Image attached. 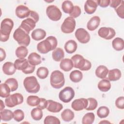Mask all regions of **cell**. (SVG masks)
Returning <instances> with one entry per match:
<instances>
[{"label": "cell", "mask_w": 124, "mask_h": 124, "mask_svg": "<svg viewBox=\"0 0 124 124\" xmlns=\"http://www.w3.org/2000/svg\"><path fill=\"white\" fill-rule=\"evenodd\" d=\"M110 123V122H108V121H102V122H100V123H99V124H100V123Z\"/></svg>", "instance_id": "11a10c76"}, {"label": "cell", "mask_w": 124, "mask_h": 124, "mask_svg": "<svg viewBox=\"0 0 124 124\" xmlns=\"http://www.w3.org/2000/svg\"><path fill=\"white\" fill-rule=\"evenodd\" d=\"M60 67L63 71L68 72L72 70L74 67V65L71 59L66 58L62 60L60 64Z\"/></svg>", "instance_id": "7402d4cb"}, {"label": "cell", "mask_w": 124, "mask_h": 124, "mask_svg": "<svg viewBox=\"0 0 124 124\" xmlns=\"http://www.w3.org/2000/svg\"><path fill=\"white\" fill-rule=\"evenodd\" d=\"M74 116V113L70 109H65L61 113V118L65 122L72 121Z\"/></svg>", "instance_id": "1f68e13d"}, {"label": "cell", "mask_w": 124, "mask_h": 124, "mask_svg": "<svg viewBox=\"0 0 124 124\" xmlns=\"http://www.w3.org/2000/svg\"><path fill=\"white\" fill-rule=\"evenodd\" d=\"M53 59L56 62H59L62 60L64 56L63 50L60 47H58L54 50L52 53Z\"/></svg>", "instance_id": "4dcf8cb0"}, {"label": "cell", "mask_w": 124, "mask_h": 124, "mask_svg": "<svg viewBox=\"0 0 124 124\" xmlns=\"http://www.w3.org/2000/svg\"><path fill=\"white\" fill-rule=\"evenodd\" d=\"M0 119L3 121H9L14 118L13 112L9 109H3L0 112Z\"/></svg>", "instance_id": "f546056e"}, {"label": "cell", "mask_w": 124, "mask_h": 124, "mask_svg": "<svg viewBox=\"0 0 124 124\" xmlns=\"http://www.w3.org/2000/svg\"><path fill=\"white\" fill-rule=\"evenodd\" d=\"M35 26L36 22L35 21L30 17H28L22 21L19 27L23 29L26 33L29 34L30 31L32 30L35 28Z\"/></svg>", "instance_id": "9a60e30c"}, {"label": "cell", "mask_w": 124, "mask_h": 124, "mask_svg": "<svg viewBox=\"0 0 124 124\" xmlns=\"http://www.w3.org/2000/svg\"><path fill=\"white\" fill-rule=\"evenodd\" d=\"M78 45L76 42L73 40H70L66 42L64 45V49L69 54H72L76 51Z\"/></svg>", "instance_id": "d4e9b609"}, {"label": "cell", "mask_w": 124, "mask_h": 124, "mask_svg": "<svg viewBox=\"0 0 124 124\" xmlns=\"http://www.w3.org/2000/svg\"><path fill=\"white\" fill-rule=\"evenodd\" d=\"M57 45L58 41L56 38L53 36H49L37 44V49L40 53L46 54L50 51L55 49Z\"/></svg>", "instance_id": "6da1fadb"}, {"label": "cell", "mask_w": 124, "mask_h": 124, "mask_svg": "<svg viewBox=\"0 0 124 124\" xmlns=\"http://www.w3.org/2000/svg\"><path fill=\"white\" fill-rule=\"evenodd\" d=\"M115 105L117 108L119 109L124 108V97L120 96L117 98L115 101Z\"/></svg>", "instance_id": "7dc6e473"}, {"label": "cell", "mask_w": 124, "mask_h": 124, "mask_svg": "<svg viewBox=\"0 0 124 124\" xmlns=\"http://www.w3.org/2000/svg\"><path fill=\"white\" fill-rule=\"evenodd\" d=\"M74 7V5L72 1L70 0H65L62 4V8L65 13L70 14Z\"/></svg>", "instance_id": "8d00e7d4"}, {"label": "cell", "mask_w": 124, "mask_h": 124, "mask_svg": "<svg viewBox=\"0 0 124 124\" xmlns=\"http://www.w3.org/2000/svg\"><path fill=\"white\" fill-rule=\"evenodd\" d=\"M77 40L82 44L87 43L90 40V36L88 32L83 28L78 29L75 33Z\"/></svg>", "instance_id": "4fadbf2b"}, {"label": "cell", "mask_w": 124, "mask_h": 124, "mask_svg": "<svg viewBox=\"0 0 124 124\" xmlns=\"http://www.w3.org/2000/svg\"><path fill=\"white\" fill-rule=\"evenodd\" d=\"M108 72V70L106 66L104 65H99L96 69L95 74L97 78L104 79L106 78Z\"/></svg>", "instance_id": "484cf974"}, {"label": "cell", "mask_w": 124, "mask_h": 124, "mask_svg": "<svg viewBox=\"0 0 124 124\" xmlns=\"http://www.w3.org/2000/svg\"><path fill=\"white\" fill-rule=\"evenodd\" d=\"M107 78L109 81H115L119 80L122 76L121 71L118 69H113L110 70L108 72Z\"/></svg>", "instance_id": "603a6c76"}, {"label": "cell", "mask_w": 124, "mask_h": 124, "mask_svg": "<svg viewBox=\"0 0 124 124\" xmlns=\"http://www.w3.org/2000/svg\"><path fill=\"white\" fill-rule=\"evenodd\" d=\"M97 115L100 118H104L107 117L109 113L108 108L105 106H101L97 110Z\"/></svg>", "instance_id": "f35d334b"}, {"label": "cell", "mask_w": 124, "mask_h": 124, "mask_svg": "<svg viewBox=\"0 0 124 124\" xmlns=\"http://www.w3.org/2000/svg\"><path fill=\"white\" fill-rule=\"evenodd\" d=\"M88 106L85 108L87 110H94L97 107V101L93 98H88Z\"/></svg>", "instance_id": "b9f144b4"}, {"label": "cell", "mask_w": 124, "mask_h": 124, "mask_svg": "<svg viewBox=\"0 0 124 124\" xmlns=\"http://www.w3.org/2000/svg\"><path fill=\"white\" fill-rule=\"evenodd\" d=\"M98 34L102 38L106 40H110L115 36L116 32L115 30L111 28L103 27L99 29Z\"/></svg>", "instance_id": "7c38bea8"}, {"label": "cell", "mask_w": 124, "mask_h": 124, "mask_svg": "<svg viewBox=\"0 0 124 124\" xmlns=\"http://www.w3.org/2000/svg\"><path fill=\"white\" fill-rule=\"evenodd\" d=\"M70 80L75 83L79 82L83 78V75L81 71L78 70H75L72 71L69 75Z\"/></svg>", "instance_id": "f1b7e54d"}, {"label": "cell", "mask_w": 124, "mask_h": 124, "mask_svg": "<svg viewBox=\"0 0 124 124\" xmlns=\"http://www.w3.org/2000/svg\"><path fill=\"white\" fill-rule=\"evenodd\" d=\"M0 103H1L0 110V111H1V110H2L4 108H5V105H4V103H3V101H2V100H0Z\"/></svg>", "instance_id": "db71d44e"}, {"label": "cell", "mask_w": 124, "mask_h": 124, "mask_svg": "<svg viewBox=\"0 0 124 124\" xmlns=\"http://www.w3.org/2000/svg\"><path fill=\"white\" fill-rule=\"evenodd\" d=\"M95 115L93 112H88L85 114L82 118V123L83 124H92L94 122Z\"/></svg>", "instance_id": "d590c367"}, {"label": "cell", "mask_w": 124, "mask_h": 124, "mask_svg": "<svg viewBox=\"0 0 124 124\" xmlns=\"http://www.w3.org/2000/svg\"><path fill=\"white\" fill-rule=\"evenodd\" d=\"M97 6V0H87L84 4V10L88 14H93L96 11Z\"/></svg>", "instance_id": "ac0fdd59"}, {"label": "cell", "mask_w": 124, "mask_h": 124, "mask_svg": "<svg viewBox=\"0 0 124 124\" xmlns=\"http://www.w3.org/2000/svg\"><path fill=\"white\" fill-rule=\"evenodd\" d=\"M97 87L100 91L107 92L110 89L111 83L108 80L104 78L98 82Z\"/></svg>", "instance_id": "4316f807"}, {"label": "cell", "mask_w": 124, "mask_h": 124, "mask_svg": "<svg viewBox=\"0 0 124 124\" xmlns=\"http://www.w3.org/2000/svg\"><path fill=\"white\" fill-rule=\"evenodd\" d=\"M62 108L63 106L62 104L52 100H47L46 109L48 111L51 112L57 113L60 112L62 109Z\"/></svg>", "instance_id": "e0dca14e"}, {"label": "cell", "mask_w": 124, "mask_h": 124, "mask_svg": "<svg viewBox=\"0 0 124 124\" xmlns=\"http://www.w3.org/2000/svg\"><path fill=\"white\" fill-rule=\"evenodd\" d=\"M28 53V50L26 46H21L18 47L16 50V55L19 59H24Z\"/></svg>", "instance_id": "836d02e7"}, {"label": "cell", "mask_w": 124, "mask_h": 124, "mask_svg": "<svg viewBox=\"0 0 124 124\" xmlns=\"http://www.w3.org/2000/svg\"><path fill=\"white\" fill-rule=\"evenodd\" d=\"M50 82L51 86L55 89H60L65 83L63 74L59 70L53 71L50 75Z\"/></svg>", "instance_id": "8992f818"}, {"label": "cell", "mask_w": 124, "mask_h": 124, "mask_svg": "<svg viewBox=\"0 0 124 124\" xmlns=\"http://www.w3.org/2000/svg\"><path fill=\"white\" fill-rule=\"evenodd\" d=\"M23 85L26 91L31 93H37L40 88V84L34 76L26 77L24 80Z\"/></svg>", "instance_id": "277c9868"}, {"label": "cell", "mask_w": 124, "mask_h": 124, "mask_svg": "<svg viewBox=\"0 0 124 124\" xmlns=\"http://www.w3.org/2000/svg\"><path fill=\"white\" fill-rule=\"evenodd\" d=\"M28 61L30 64L33 66L39 65L42 62L41 56L36 52L31 53L28 57Z\"/></svg>", "instance_id": "44dd1931"}, {"label": "cell", "mask_w": 124, "mask_h": 124, "mask_svg": "<svg viewBox=\"0 0 124 124\" xmlns=\"http://www.w3.org/2000/svg\"><path fill=\"white\" fill-rule=\"evenodd\" d=\"M47 105V100H46L45 98H40V101L39 104L37 106L38 108H40L42 109H44L46 108Z\"/></svg>", "instance_id": "c3c4849f"}, {"label": "cell", "mask_w": 124, "mask_h": 124, "mask_svg": "<svg viewBox=\"0 0 124 124\" xmlns=\"http://www.w3.org/2000/svg\"><path fill=\"white\" fill-rule=\"evenodd\" d=\"M49 71L48 69L46 67H40L38 68L36 75L40 79H45L48 75Z\"/></svg>", "instance_id": "60d3db41"}, {"label": "cell", "mask_w": 124, "mask_h": 124, "mask_svg": "<svg viewBox=\"0 0 124 124\" xmlns=\"http://www.w3.org/2000/svg\"><path fill=\"white\" fill-rule=\"evenodd\" d=\"M88 103L87 99L84 98L77 99L72 102L71 107L76 111L82 110L83 109H85L87 108Z\"/></svg>", "instance_id": "5bb4252c"}, {"label": "cell", "mask_w": 124, "mask_h": 124, "mask_svg": "<svg viewBox=\"0 0 124 124\" xmlns=\"http://www.w3.org/2000/svg\"><path fill=\"white\" fill-rule=\"evenodd\" d=\"M11 89L9 86L5 83L0 85V96L2 98H6L10 95Z\"/></svg>", "instance_id": "d6a6232c"}, {"label": "cell", "mask_w": 124, "mask_h": 124, "mask_svg": "<svg viewBox=\"0 0 124 124\" xmlns=\"http://www.w3.org/2000/svg\"><path fill=\"white\" fill-rule=\"evenodd\" d=\"M46 14L48 18L54 21L59 20L62 17V12L59 8L54 5L47 6L46 9Z\"/></svg>", "instance_id": "30bf717a"}, {"label": "cell", "mask_w": 124, "mask_h": 124, "mask_svg": "<svg viewBox=\"0 0 124 124\" xmlns=\"http://www.w3.org/2000/svg\"><path fill=\"white\" fill-rule=\"evenodd\" d=\"M40 98L36 95H30L27 98V103L28 105L34 107L37 106L40 103Z\"/></svg>", "instance_id": "74e56055"}, {"label": "cell", "mask_w": 124, "mask_h": 124, "mask_svg": "<svg viewBox=\"0 0 124 124\" xmlns=\"http://www.w3.org/2000/svg\"><path fill=\"white\" fill-rule=\"evenodd\" d=\"M75 96V91L71 87H66L60 91L59 94V99L64 103L70 102Z\"/></svg>", "instance_id": "9c48e42d"}, {"label": "cell", "mask_w": 124, "mask_h": 124, "mask_svg": "<svg viewBox=\"0 0 124 124\" xmlns=\"http://www.w3.org/2000/svg\"><path fill=\"white\" fill-rule=\"evenodd\" d=\"M115 11L118 15V16L121 18L123 19L124 18V1L122 0L121 4L115 9Z\"/></svg>", "instance_id": "bcb514c9"}, {"label": "cell", "mask_w": 124, "mask_h": 124, "mask_svg": "<svg viewBox=\"0 0 124 124\" xmlns=\"http://www.w3.org/2000/svg\"><path fill=\"white\" fill-rule=\"evenodd\" d=\"M13 27L14 22L11 19L6 18L2 20L1 22L0 29V41L4 42L9 39Z\"/></svg>", "instance_id": "7a4b0ae2"}, {"label": "cell", "mask_w": 124, "mask_h": 124, "mask_svg": "<svg viewBox=\"0 0 124 124\" xmlns=\"http://www.w3.org/2000/svg\"><path fill=\"white\" fill-rule=\"evenodd\" d=\"M31 115L32 118L35 121L40 120L43 115L42 109L39 108H33L31 112Z\"/></svg>", "instance_id": "e575fe53"}, {"label": "cell", "mask_w": 124, "mask_h": 124, "mask_svg": "<svg viewBox=\"0 0 124 124\" xmlns=\"http://www.w3.org/2000/svg\"><path fill=\"white\" fill-rule=\"evenodd\" d=\"M0 61L2 62L3 61L6 57V53L5 51L2 48H0Z\"/></svg>", "instance_id": "f5cc1de1"}, {"label": "cell", "mask_w": 124, "mask_h": 124, "mask_svg": "<svg viewBox=\"0 0 124 124\" xmlns=\"http://www.w3.org/2000/svg\"><path fill=\"white\" fill-rule=\"evenodd\" d=\"M13 38L21 46H27L30 43L31 38L29 34L20 27L15 31L13 33Z\"/></svg>", "instance_id": "5b68a950"}, {"label": "cell", "mask_w": 124, "mask_h": 124, "mask_svg": "<svg viewBox=\"0 0 124 124\" xmlns=\"http://www.w3.org/2000/svg\"><path fill=\"white\" fill-rule=\"evenodd\" d=\"M74 67L78 68L81 71H88L92 67V64L90 61L85 59L84 57L79 54H75L71 58Z\"/></svg>", "instance_id": "3957f363"}, {"label": "cell", "mask_w": 124, "mask_h": 124, "mask_svg": "<svg viewBox=\"0 0 124 124\" xmlns=\"http://www.w3.org/2000/svg\"><path fill=\"white\" fill-rule=\"evenodd\" d=\"M44 123L45 124H60L61 122L60 120L58 118L53 116L48 115L45 118Z\"/></svg>", "instance_id": "ee69618b"}, {"label": "cell", "mask_w": 124, "mask_h": 124, "mask_svg": "<svg viewBox=\"0 0 124 124\" xmlns=\"http://www.w3.org/2000/svg\"><path fill=\"white\" fill-rule=\"evenodd\" d=\"M76 21L72 17L68 16L63 21L61 25V31L64 33L73 32L76 27Z\"/></svg>", "instance_id": "8fae6325"}, {"label": "cell", "mask_w": 124, "mask_h": 124, "mask_svg": "<svg viewBox=\"0 0 124 124\" xmlns=\"http://www.w3.org/2000/svg\"><path fill=\"white\" fill-rule=\"evenodd\" d=\"M5 83L7 84L11 89V92H14L16 91L18 88V82L16 78H8L5 81Z\"/></svg>", "instance_id": "ab89813d"}, {"label": "cell", "mask_w": 124, "mask_h": 124, "mask_svg": "<svg viewBox=\"0 0 124 124\" xmlns=\"http://www.w3.org/2000/svg\"><path fill=\"white\" fill-rule=\"evenodd\" d=\"M32 38L36 41L44 39L46 36V32L42 29H36L32 31L31 34Z\"/></svg>", "instance_id": "cb8c5ba5"}, {"label": "cell", "mask_w": 124, "mask_h": 124, "mask_svg": "<svg viewBox=\"0 0 124 124\" xmlns=\"http://www.w3.org/2000/svg\"><path fill=\"white\" fill-rule=\"evenodd\" d=\"M23 96L19 93H16L10 95L5 100L6 106L9 108H13L18 105L21 104L23 102Z\"/></svg>", "instance_id": "ba28073f"}, {"label": "cell", "mask_w": 124, "mask_h": 124, "mask_svg": "<svg viewBox=\"0 0 124 124\" xmlns=\"http://www.w3.org/2000/svg\"><path fill=\"white\" fill-rule=\"evenodd\" d=\"M16 69L14 63L10 62H5L2 66L3 72L7 75H13L16 72Z\"/></svg>", "instance_id": "ffe728a7"}, {"label": "cell", "mask_w": 124, "mask_h": 124, "mask_svg": "<svg viewBox=\"0 0 124 124\" xmlns=\"http://www.w3.org/2000/svg\"><path fill=\"white\" fill-rule=\"evenodd\" d=\"M100 23V17L98 16L92 17L88 22L87 28L90 31H93L99 26Z\"/></svg>", "instance_id": "d6986e66"}, {"label": "cell", "mask_w": 124, "mask_h": 124, "mask_svg": "<svg viewBox=\"0 0 124 124\" xmlns=\"http://www.w3.org/2000/svg\"><path fill=\"white\" fill-rule=\"evenodd\" d=\"M81 12L80 8L78 6H74L72 12L69 14V16L70 17H72L74 18H77L80 15Z\"/></svg>", "instance_id": "f6af8a7d"}, {"label": "cell", "mask_w": 124, "mask_h": 124, "mask_svg": "<svg viewBox=\"0 0 124 124\" xmlns=\"http://www.w3.org/2000/svg\"><path fill=\"white\" fill-rule=\"evenodd\" d=\"M97 4L101 7L105 8L109 5V0H97Z\"/></svg>", "instance_id": "f907efd6"}, {"label": "cell", "mask_w": 124, "mask_h": 124, "mask_svg": "<svg viewBox=\"0 0 124 124\" xmlns=\"http://www.w3.org/2000/svg\"><path fill=\"white\" fill-rule=\"evenodd\" d=\"M31 13V10L29 8L23 5L18 6L16 9V16L19 18L23 19L26 17H28Z\"/></svg>", "instance_id": "2e32d148"}, {"label": "cell", "mask_w": 124, "mask_h": 124, "mask_svg": "<svg viewBox=\"0 0 124 124\" xmlns=\"http://www.w3.org/2000/svg\"><path fill=\"white\" fill-rule=\"evenodd\" d=\"M14 119L16 122H19L24 118V113L21 109H16L14 112Z\"/></svg>", "instance_id": "7bdbcfd3"}, {"label": "cell", "mask_w": 124, "mask_h": 124, "mask_svg": "<svg viewBox=\"0 0 124 124\" xmlns=\"http://www.w3.org/2000/svg\"><path fill=\"white\" fill-rule=\"evenodd\" d=\"M122 0H110L109 5L111 7H112L114 9L118 7L121 3Z\"/></svg>", "instance_id": "816d5d0a"}, {"label": "cell", "mask_w": 124, "mask_h": 124, "mask_svg": "<svg viewBox=\"0 0 124 124\" xmlns=\"http://www.w3.org/2000/svg\"><path fill=\"white\" fill-rule=\"evenodd\" d=\"M15 66L16 69L21 70L25 74L32 73L35 68V66L30 64L26 59H16L14 62Z\"/></svg>", "instance_id": "52a82bcc"}, {"label": "cell", "mask_w": 124, "mask_h": 124, "mask_svg": "<svg viewBox=\"0 0 124 124\" xmlns=\"http://www.w3.org/2000/svg\"><path fill=\"white\" fill-rule=\"evenodd\" d=\"M28 17H30L31 19H32L33 20L35 21V22L36 23H37L39 19V15L38 14V13L37 12H36L35 11H31L30 14L29 16H28Z\"/></svg>", "instance_id": "681fc988"}, {"label": "cell", "mask_w": 124, "mask_h": 124, "mask_svg": "<svg viewBox=\"0 0 124 124\" xmlns=\"http://www.w3.org/2000/svg\"><path fill=\"white\" fill-rule=\"evenodd\" d=\"M112 46L116 51H121L124 48V41L121 38L116 37L113 40Z\"/></svg>", "instance_id": "83f0119b"}]
</instances>
